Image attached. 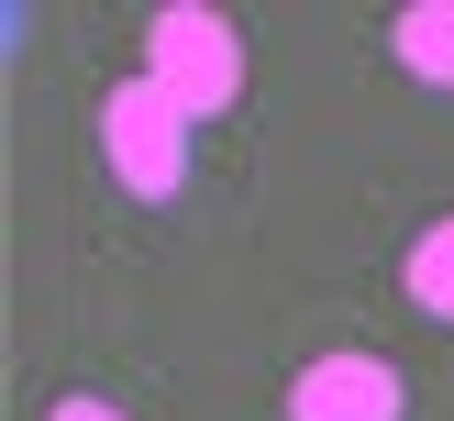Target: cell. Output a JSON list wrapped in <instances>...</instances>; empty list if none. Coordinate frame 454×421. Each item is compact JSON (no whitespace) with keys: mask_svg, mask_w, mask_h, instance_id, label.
<instances>
[{"mask_svg":"<svg viewBox=\"0 0 454 421\" xmlns=\"http://www.w3.org/2000/svg\"><path fill=\"white\" fill-rule=\"evenodd\" d=\"M388 44H399V66H411V78L454 89V0H411V12L388 22Z\"/></svg>","mask_w":454,"mask_h":421,"instance_id":"cell-4","label":"cell"},{"mask_svg":"<svg viewBox=\"0 0 454 421\" xmlns=\"http://www.w3.org/2000/svg\"><path fill=\"white\" fill-rule=\"evenodd\" d=\"M411 410V388H399V366H377V355H322V366H300V388H288V421H399Z\"/></svg>","mask_w":454,"mask_h":421,"instance_id":"cell-3","label":"cell"},{"mask_svg":"<svg viewBox=\"0 0 454 421\" xmlns=\"http://www.w3.org/2000/svg\"><path fill=\"white\" fill-rule=\"evenodd\" d=\"M100 144H111V177L133 199H177V177H189V111L155 78H122L100 100Z\"/></svg>","mask_w":454,"mask_h":421,"instance_id":"cell-2","label":"cell"},{"mask_svg":"<svg viewBox=\"0 0 454 421\" xmlns=\"http://www.w3.org/2000/svg\"><path fill=\"white\" fill-rule=\"evenodd\" d=\"M145 78L167 89L189 122H211V111L244 100V34L222 12H200V0H177V12L145 22Z\"/></svg>","mask_w":454,"mask_h":421,"instance_id":"cell-1","label":"cell"},{"mask_svg":"<svg viewBox=\"0 0 454 421\" xmlns=\"http://www.w3.org/2000/svg\"><path fill=\"white\" fill-rule=\"evenodd\" d=\"M399 288H411V300L433 310V322H454V211H443L433 233L411 244V255H399Z\"/></svg>","mask_w":454,"mask_h":421,"instance_id":"cell-5","label":"cell"},{"mask_svg":"<svg viewBox=\"0 0 454 421\" xmlns=\"http://www.w3.org/2000/svg\"><path fill=\"white\" fill-rule=\"evenodd\" d=\"M44 421H122V410H111V399H89V388H67V399H56Z\"/></svg>","mask_w":454,"mask_h":421,"instance_id":"cell-6","label":"cell"}]
</instances>
